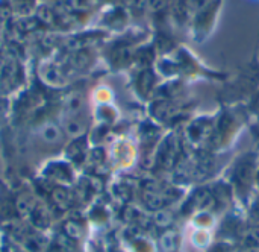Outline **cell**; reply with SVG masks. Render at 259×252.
<instances>
[{"label":"cell","instance_id":"15","mask_svg":"<svg viewBox=\"0 0 259 252\" xmlns=\"http://www.w3.org/2000/svg\"><path fill=\"white\" fill-rule=\"evenodd\" d=\"M90 62H91V55L88 50H79L71 58V64L76 68H85V67H88Z\"/></svg>","mask_w":259,"mask_h":252},{"label":"cell","instance_id":"7","mask_svg":"<svg viewBox=\"0 0 259 252\" xmlns=\"http://www.w3.org/2000/svg\"><path fill=\"white\" fill-rule=\"evenodd\" d=\"M64 129H65V132H67L70 137L79 138V137H82V135L85 134V131H87V123H85L82 119H79L77 116H71V117H68V119L64 122Z\"/></svg>","mask_w":259,"mask_h":252},{"label":"cell","instance_id":"3","mask_svg":"<svg viewBox=\"0 0 259 252\" xmlns=\"http://www.w3.org/2000/svg\"><path fill=\"white\" fill-rule=\"evenodd\" d=\"M179 108L175 102L168 100V99H162V100H156L152 103V114L155 119L161 120V122H168L173 120L178 114Z\"/></svg>","mask_w":259,"mask_h":252},{"label":"cell","instance_id":"14","mask_svg":"<svg viewBox=\"0 0 259 252\" xmlns=\"http://www.w3.org/2000/svg\"><path fill=\"white\" fill-rule=\"evenodd\" d=\"M65 106H67V110H68V113L71 116H77L82 111V108H83V99H82V96L79 93L70 94L68 99H67V102H65Z\"/></svg>","mask_w":259,"mask_h":252},{"label":"cell","instance_id":"23","mask_svg":"<svg viewBox=\"0 0 259 252\" xmlns=\"http://www.w3.org/2000/svg\"><path fill=\"white\" fill-rule=\"evenodd\" d=\"M258 184H259V172H258Z\"/></svg>","mask_w":259,"mask_h":252},{"label":"cell","instance_id":"9","mask_svg":"<svg viewBox=\"0 0 259 252\" xmlns=\"http://www.w3.org/2000/svg\"><path fill=\"white\" fill-rule=\"evenodd\" d=\"M52 201L53 204L61 208V210H67L71 205L73 196L70 193V190H67L65 187H58L52 192Z\"/></svg>","mask_w":259,"mask_h":252},{"label":"cell","instance_id":"21","mask_svg":"<svg viewBox=\"0 0 259 252\" xmlns=\"http://www.w3.org/2000/svg\"><path fill=\"white\" fill-rule=\"evenodd\" d=\"M6 110H8V102H6L5 97L0 96V117L6 113Z\"/></svg>","mask_w":259,"mask_h":252},{"label":"cell","instance_id":"16","mask_svg":"<svg viewBox=\"0 0 259 252\" xmlns=\"http://www.w3.org/2000/svg\"><path fill=\"white\" fill-rule=\"evenodd\" d=\"M47 252H70V246H68L67 242H59V240H56V242H53V243L49 246V251Z\"/></svg>","mask_w":259,"mask_h":252},{"label":"cell","instance_id":"12","mask_svg":"<svg viewBox=\"0 0 259 252\" xmlns=\"http://www.w3.org/2000/svg\"><path fill=\"white\" fill-rule=\"evenodd\" d=\"M33 207H35V202L30 196H20L15 202V208H17L18 214L23 218H29Z\"/></svg>","mask_w":259,"mask_h":252},{"label":"cell","instance_id":"20","mask_svg":"<svg viewBox=\"0 0 259 252\" xmlns=\"http://www.w3.org/2000/svg\"><path fill=\"white\" fill-rule=\"evenodd\" d=\"M17 6H18V9L30 11V8H32V0H17Z\"/></svg>","mask_w":259,"mask_h":252},{"label":"cell","instance_id":"5","mask_svg":"<svg viewBox=\"0 0 259 252\" xmlns=\"http://www.w3.org/2000/svg\"><path fill=\"white\" fill-rule=\"evenodd\" d=\"M38 134H39V137H41V140H42L44 143L52 145V146L61 143V140H62L61 128L56 126L55 123H50V122H49V123H44V125L39 128Z\"/></svg>","mask_w":259,"mask_h":252},{"label":"cell","instance_id":"1","mask_svg":"<svg viewBox=\"0 0 259 252\" xmlns=\"http://www.w3.org/2000/svg\"><path fill=\"white\" fill-rule=\"evenodd\" d=\"M255 176H256V157L253 154H247L241 157L234 166V172H232L234 189H237L240 195H246V192H250V186L253 184Z\"/></svg>","mask_w":259,"mask_h":252},{"label":"cell","instance_id":"11","mask_svg":"<svg viewBox=\"0 0 259 252\" xmlns=\"http://www.w3.org/2000/svg\"><path fill=\"white\" fill-rule=\"evenodd\" d=\"M137 85H138L140 93L144 94V96H147L152 91V88L155 87V75H153V71L149 70V68L147 70H143L140 73V76H138Z\"/></svg>","mask_w":259,"mask_h":252},{"label":"cell","instance_id":"18","mask_svg":"<svg viewBox=\"0 0 259 252\" xmlns=\"http://www.w3.org/2000/svg\"><path fill=\"white\" fill-rule=\"evenodd\" d=\"M38 17H39V20H42L44 23H52L53 18H55L53 12H52L50 9H41V11L38 12Z\"/></svg>","mask_w":259,"mask_h":252},{"label":"cell","instance_id":"19","mask_svg":"<svg viewBox=\"0 0 259 252\" xmlns=\"http://www.w3.org/2000/svg\"><path fill=\"white\" fill-rule=\"evenodd\" d=\"M147 2H149V6L153 11H162L167 6V2L168 0H147Z\"/></svg>","mask_w":259,"mask_h":252},{"label":"cell","instance_id":"13","mask_svg":"<svg viewBox=\"0 0 259 252\" xmlns=\"http://www.w3.org/2000/svg\"><path fill=\"white\" fill-rule=\"evenodd\" d=\"M64 233L67 236L68 240H79L82 237V225L76 221H67L64 224Z\"/></svg>","mask_w":259,"mask_h":252},{"label":"cell","instance_id":"22","mask_svg":"<svg viewBox=\"0 0 259 252\" xmlns=\"http://www.w3.org/2000/svg\"><path fill=\"white\" fill-rule=\"evenodd\" d=\"M253 108H255V111H256V114H258V117H259V96L256 97L255 103H253Z\"/></svg>","mask_w":259,"mask_h":252},{"label":"cell","instance_id":"8","mask_svg":"<svg viewBox=\"0 0 259 252\" xmlns=\"http://www.w3.org/2000/svg\"><path fill=\"white\" fill-rule=\"evenodd\" d=\"M132 58H134V52L131 46H118L112 50V55H111L112 62L118 67L127 65L132 61Z\"/></svg>","mask_w":259,"mask_h":252},{"label":"cell","instance_id":"4","mask_svg":"<svg viewBox=\"0 0 259 252\" xmlns=\"http://www.w3.org/2000/svg\"><path fill=\"white\" fill-rule=\"evenodd\" d=\"M181 245V234L175 228H167L158 239V246L161 252H178Z\"/></svg>","mask_w":259,"mask_h":252},{"label":"cell","instance_id":"2","mask_svg":"<svg viewBox=\"0 0 259 252\" xmlns=\"http://www.w3.org/2000/svg\"><path fill=\"white\" fill-rule=\"evenodd\" d=\"M178 157H179V146L176 140L173 137H167L159 148L156 163L161 164L164 169H175L179 161Z\"/></svg>","mask_w":259,"mask_h":252},{"label":"cell","instance_id":"17","mask_svg":"<svg viewBox=\"0 0 259 252\" xmlns=\"http://www.w3.org/2000/svg\"><path fill=\"white\" fill-rule=\"evenodd\" d=\"M124 2L131 9H135V11H143L147 3V0H124Z\"/></svg>","mask_w":259,"mask_h":252},{"label":"cell","instance_id":"10","mask_svg":"<svg viewBox=\"0 0 259 252\" xmlns=\"http://www.w3.org/2000/svg\"><path fill=\"white\" fill-rule=\"evenodd\" d=\"M41 75H42V79L50 85H55V87L65 85V76L62 75V71L59 68H56L53 65H47Z\"/></svg>","mask_w":259,"mask_h":252},{"label":"cell","instance_id":"6","mask_svg":"<svg viewBox=\"0 0 259 252\" xmlns=\"http://www.w3.org/2000/svg\"><path fill=\"white\" fill-rule=\"evenodd\" d=\"M29 219H30L32 225L35 228H38V230H44V228H47L50 225V213L41 204H35V207H33Z\"/></svg>","mask_w":259,"mask_h":252}]
</instances>
